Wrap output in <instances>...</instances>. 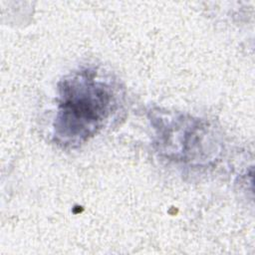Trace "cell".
<instances>
[{"mask_svg": "<svg viewBox=\"0 0 255 255\" xmlns=\"http://www.w3.org/2000/svg\"><path fill=\"white\" fill-rule=\"evenodd\" d=\"M116 100L111 86L90 70L66 79L60 88L55 135L64 144H79L92 136L109 118Z\"/></svg>", "mask_w": 255, "mask_h": 255, "instance_id": "obj_1", "label": "cell"}, {"mask_svg": "<svg viewBox=\"0 0 255 255\" xmlns=\"http://www.w3.org/2000/svg\"><path fill=\"white\" fill-rule=\"evenodd\" d=\"M158 123L159 144L163 145V151L175 158H194L195 145L200 143L196 136L201 135L202 128L197 122L182 118H160Z\"/></svg>", "mask_w": 255, "mask_h": 255, "instance_id": "obj_2", "label": "cell"}]
</instances>
